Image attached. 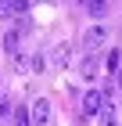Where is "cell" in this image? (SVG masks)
<instances>
[{"instance_id": "6da1fadb", "label": "cell", "mask_w": 122, "mask_h": 126, "mask_svg": "<svg viewBox=\"0 0 122 126\" xmlns=\"http://www.w3.org/2000/svg\"><path fill=\"white\" fill-rule=\"evenodd\" d=\"M101 108H104V90H86L83 94V115L94 119V115H101Z\"/></svg>"}, {"instance_id": "7a4b0ae2", "label": "cell", "mask_w": 122, "mask_h": 126, "mask_svg": "<svg viewBox=\"0 0 122 126\" xmlns=\"http://www.w3.org/2000/svg\"><path fill=\"white\" fill-rule=\"evenodd\" d=\"M104 40H108V29H104V25H90V29L83 32V47H86V54H94L97 47H104Z\"/></svg>"}, {"instance_id": "3957f363", "label": "cell", "mask_w": 122, "mask_h": 126, "mask_svg": "<svg viewBox=\"0 0 122 126\" xmlns=\"http://www.w3.org/2000/svg\"><path fill=\"white\" fill-rule=\"evenodd\" d=\"M29 119H32V126H47L50 123V101H47V97H36V101H32Z\"/></svg>"}, {"instance_id": "277c9868", "label": "cell", "mask_w": 122, "mask_h": 126, "mask_svg": "<svg viewBox=\"0 0 122 126\" xmlns=\"http://www.w3.org/2000/svg\"><path fill=\"white\" fill-rule=\"evenodd\" d=\"M68 58H72V43H57V47L47 54V65H54V68H65V65H68Z\"/></svg>"}, {"instance_id": "5b68a950", "label": "cell", "mask_w": 122, "mask_h": 126, "mask_svg": "<svg viewBox=\"0 0 122 126\" xmlns=\"http://www.w3.org/2000/svg\"><path fill=\"white\" fill-rule=\"evenodd\" d=\"M97 72H101V61H97V54H86V58L79 61V76H83V79H94Z\"/></svg>"}, {"instance_id": "8992f818", "label": "cell", "mask_w": 122, "mask_h": 126, "mask_svg": "<svg viewBox=\"0 0 122 126\" xmlns=\"http://www.w3.org/2000/svg\"><path fill=\"white\" fill-rule=\"evenodd\" d=\"M18 43H22V29H7L4 32V50H7L11 58L18 54Z\"/></svg>"}, {"instance_id": "52a82bcc", "label": "cell", "mask_w": 122, "mask_h": 126, "mask_svg": "<svg viewBox=\"0 0 122 126\" xmlns=\"http://www.w3.org/2000/svg\"><path fill=\"white\" fill-rule=\"evenodd\" d=\"M79 4H83L94 18H104V15H108V0H79Z\"/></svg>"}, {"instance_id": "ba28073f", "label": "cell", "mask_w": 122, "mask_h": 126, "mask_svg": "<svg viewBox=\"0 0 122 126\" xmlns=\"http://www.w3.org/2000/svg\"><path fill=\"white\" fill-rule=\"evenodd\" d=\"M104 68H108V72H119V68H122V50H119V47H111V50H108Z\"/></svg>"}, {"instance_id": "9c48e42d", "label": "cell", "mask_w": 122, "mask_h": 126, "mask_svg": "<svg viewBox=\"0 0 122 126\" xmlns=\"http://www.w3.org/2000/svg\"><path fill=\"white\" fill-rule=\"evenodd\" d=\"M14 126H32V119H29L25 108H14Z\"/></svg>"}, {"instance_id": "30bf717a", "label": "cell", "mask_w": 122, "mask_h": 126, "mask_svg": "<svg viewBox=\"0 0 122 126\" xmlns=\"http://www.w3.org/2000/svg\"><path fill=\"white\" fill-rule=\"evenodd\" d=\"M29 61H32V65H29L32 72H43V68H47V58H43V54H32Z\"/></svg>"}, {"instance_id": "8fae6325", "label": "cell", "mask_w": 122, "mask_h": 126, "mask_svg": "<svg viewBox=\"0 0 122 126\" xmlns=\"http://www.w3.org/2000/svg\"><path fill=\"white\" fill-rule=\"evenodd\" d=\"M11 11H14V15H22V11H29V0H11Z\"/></svg>"}, {"instance_id": "7c38bea8", "label": "cell", "mask_w": 122, "mask_h": 126, "mask_svg": "<svg viewBox=\"0 0 122 126\" xmlns=\"http://www.w3.org/2000/svg\"><path fill=\"white\" fill-rule=\"evenodd\" d=\"M14 11H11V0H0V18H11Z\"/></svg>"}, {"instance_id": "4fadbf2b", "label": "cell", "mask_w": 122, "mask_h": 126, "mask_svg": "<svg viewBox=\"0 0 122 126\" xmlns=\"http://www.w3.org/2000/svg\"><path fill=\"white\" fill-rule=\"evenodd\" d=\"M11 115V105H7V101H0V119H7Z\"/></svg>"}, {"instance_id": "5bb4252c", "label": "cell", "mask_w": 122, "mask_h": 126, "mask_svg": "<svg viewBox=\"0 0 122 126\" xmlns=\"http://www.w3.org/2000/svg\"><path fill=\"white\" fill-rule=\"evenodd\" d=\"M115 87L122 90V68H119V72H115Z\"/></svg>"}]
</instances>
